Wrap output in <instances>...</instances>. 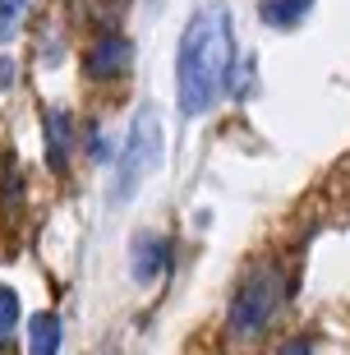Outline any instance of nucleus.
Here are the masks:
<instances>
[{
    "instance_id": "obj_1",
    "label": "nucleus",
    "mask_w": 350,
    "mask_h": 355,
    "mask_svg": "<svg viewBox=\"0 0 350 355\" xmlns=\"http://www.w3.org/2000/svg\"><path fill=\"white\" fill-rule=\"evenodd\" d=\"M235 74V37H231V10L212 0L184 24L180 51H175V97L184 116H203L212 102L226 97Z\"/></svg>"
},
{
    "instance_id": "obj_2",
    "label": "nucleus",
    "mask_w": 350,
    "mask_h": 355,
    "mask_svg": "<svg viewBox=\"0 0 350 355\" xmlns=\"http://www.w3.org/2000/svg\"><path fill=\"white\" fill-rule=\"evenodd\" d=\"M286 300H290V277H286V268L277 263V259L254 263L240 277V286H235V295H231V309H226L231 337L235 342H259L263 332L277 323Z\"/></svg>"
},
{
    "instance_id": "obj_3",
    "label": "nucleus",
    "mask_w": 350,
    "mask_h": 355,
    "mask_svg": "<svg viewBox=\"0 0 350 355\" xmlns=\"http://www.w3.org/2000/svg\"><path fill=\"white\" fill-rule=\"evenodd\" d=\"M157 162H161V116H157L152 106H143L139 116L130 120V139H125V153H120V171H116L111 198L130 203L139 194V184L152 175Z\"/></svg>"
},
{
    "instance_id": "obj_4",
    "label": "nucleus",
    "mask_w": 350,
    "mask_h": 355,
    "mask_svg": "<svg viewBox=\"0 0 350 355\" xmlns=\"http://www.w3.org/2000/svg\"><path fill=\"white\" fill-rule=\"evenodd\" d=\"M130 60H134V42L125 37V33H106L102 42H92L88 51V74L92 79H120V74H130Z\"/></svg>"
},
{
    "instance_id": "obj_5",
    "label": "nucleus",
    "mask_w": 350,
    "mask_h": 355,
    "mask_svg": "<svg viewBox=\"0 0 350 355\" xmlns=\"http://www.w3.org/2000/svg\"><path fill=\"white\" fill-rule=\"evenodd\" d=\"M170 268V245L166 236H157V231H143V236H134L130 245V277L134 282H157V277H166Z\"/></svg>"
},
{
    "instance_id": "obj_6",
    "label": "nucleus",
    "mask_w": 350,
    "mask_h": 355,
    "mask_svg": "<svg viewBox=\"0 0 350 355\" xmlns=\"http://www.w3.org/2000/svg\"><path fill=\"white\" fill-rule=\"evenodd\" d=\"M42 130H46V166L51 171H65V157L74 148V120H69L65 106H46L42 111Z\"/></svg>"
},
{
    "instance_id": "obj_7",
    "label": "nucleus",
    "mask_w": 350,
    "mask_h": 355,
    "mask_svg": "<svg viewBox=\"0 0 350 355\" xmlns=\"http://www.w3.org/2000/svg\"><path fill=\"white\" fill-rule=\"evenodd\" d=\"M60 342H65V323H60V314L42 309V314L28 318V355H60Z\"/></svg>"
},
{
    "instance_id": "obj_8",
    "label": "nucleus",
    "mask_w": 350,
    "mask_h": 355,
    "mask_svg": "<svg viewBox=\"0 0 350 355\" xmlns=\"http://www.w3.org/2000/svg\"><path fill=\"white\" fill-rule=\"evenodd\" d=\"M309 10H313V0H263L259 5L268 28H295V24H304Z\"/></svg>"
},
{
    "instance_id": "obj_9",
    "label": "nucleus",
    "mask_w": 350,
    "mask_h": 355,
    "mask_svg": "<svg viewBox=\"0 0 350 355\" xmlns=\"http://www.w3.org/2000/svg\"><path fill=\"white\" fill-rule=\"evenodd\" d=\"M19 318H24V304H19V291L0 282V342H10V337H14V328H19Z\"/></svg>"
},
{
    "instance_id": "obj_10",
    "label": "nucleus",
    "mask_w": 350,
    "mask_h": 355,
    "mask_svg": "<svg viewBox=\"0 0 350 355\" xmlns=\"http://www.w3.org/2000/svg\"><path fill=\"white\" fill-rule=\"evenodd\" d=\"M28 10H33V0H0V42H14V37H19V28H24Z\"/></svg>"
},
{
    "instance_id": "obj_11",
    "label": "nucleus",
    "mask_w": 350,
    "mask_h": 355,
    "mask_svg": "<svg viewBox=\"0 0 350 355\" xmlns=\"http://www.w3.org/2000/svg\"><path fill=\"white\" fill-rule=\"evenodd\" d=\"M281 355H313V342H309V337H295V342L281 346Z\"/></svg>"
}]
</instances>
